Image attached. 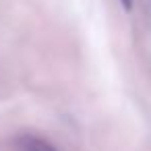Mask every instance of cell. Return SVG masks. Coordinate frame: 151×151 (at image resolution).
Masks as SVG:
<instances>
[{"label": "cell", "instance_id": "6da1fadb", "mask_svg": "<svg viewBox=\"0 0 151 151\" xmlns=\"http://www.w3.org/2000/svg\"><path fill=\"white\" fill-rule=\"evenodd\" d=\"M15 149L17 151H58L48 139L33 134V132H21L15 137Z\"/></svg>", "mask_w": 151, "mask_h": 151}, {"label": "cell", "instance_id": "7a4b0ae2", "mask_svg": "<svg viewBox=\"0 0 151 151\" xmlns=\"http://www.w3.org/2000/svg\"><path fill=\"white\" fill-rule=\"evenodd\" d=\"M120 2L124 4V9H126V11H130V6H132V0H120Z\"/></svg>", "mask_w": 151, "mask_h": 151}]
</instances>
